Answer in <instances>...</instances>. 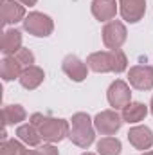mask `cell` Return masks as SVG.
I'll return each instance as SVG.
<instances>
[{
    "label": "cell",
    "instance_id": "1",
    "mask_svg": "<svg viewBox=\"0 0 153 155\" xmlns=\"http://www.w3.org/2000/svg\"><path fill=\"white\" fill-rule=\"evenodd\" d=\"M29 123H33L38 128L41 139L45 143H50V144L63 141L65 137H69V132H70V123L69 121L43 116L40 112H36V114H33L29 117Z\"/></svg>",
    "mask_w": 153,
    "mask_h": 155
},
{
    "label": "cell",
    "instance_id": "2",
    "mask_svg": "<svg viewBox=\"0 0 153 155\" xmlns=\"http://www.w3.org/2000/svg\"><path fill=\"white\" fill-rule=\"evenodd\" d=\"M69 139L76 146L83 148V150H86L94 143V139H96V126H94V119L86 112H76L72 116Z\"/></svg>",
    "mask_w": 153,
    "mask_h": 155
},
{
    "label": "cell",
    "instance_id": "3",
    "mask_svg": "<svg viewBox=\"0 0 153 155\" xmlns=\"http://www.w3.org/2000/svg\"><path fill=\"white\" fill-rule=\"evenodd\" d=\"M22 24H24V31H27L29 35L38 36V38H47L54 31L52 18L45 13H40V11H31Z\"/></svg>",
    "mask_w": 153,
    "mask_h": 155
},
{
    "label": "cell",
    "instance_id": "4",
    "mask_svg": "<svg viewBox=\"0 0 153 155\" xmlns=\"http://www.w3.org/2000/svg\"><path fill=\"white\" fill-rule=\"evenodd\" d=\"M101 35H103V43H105V47L108 51L121 49L124 45L126 38H128L126 25L121 20H110V22H106Z\"/></svg>",
    "mask_w": 153,
    "mask_h": 155
},
{
    "label": "cell",
    "instance_id": "5",
    "mask_svg": "<svg viewBox=\"0 0 153 155\" xmlns=\"http://www.w3.org/2000/svg\"><path fill=\"white\" fill-rule=\"evenodd\" d=\"M122 117L117 114V110L110 108V110H103L99 112L97 116L94 117V126H96V132L101 134V135H115L121 126H122Z\"/></svg>",
    "mask_w": 153,
    "mask_h": 155
},
{
    "label": "cell",
    "instance_id": "6",
    "mask_svg": "<svg viewBox=\"0 0 153 155\" xmlns=\"http://www.w3.org/2000/svg\"><path fill=\"white\" fill-rule=\"evenodd\" d=\"M106 99L114 110H122L128 103H132V90L130 85L122 79H115L106 90Z\"/></svg>",
    "mask_w": 153,
    "mask_h": 155
},
{
    "label": "cell",
    "instance_id": "7",
    "mask_svg": "<svg viewBox=\"0 0 153 155\" xmlns=\"http://www.w3.org/2000/svg\"><path fill=\"white\" fill-rule=\"evenodd\" d=\"M128 81L137 90H151L153 88V67L151 65H135L128 71Z\"/></svg>",
    "mask_w": 153,
    "mask_h": 155
},
{
    "label": "cell",
    "instance_id": "8",
    "mask_svg": "<svg viewBox=\"0 0 153 155\" xmlns=\"http://www.w3.org/2000/svg\"><path fill=\"white\" fill-rule=\"evenodd\" d=\"M86 65H88L90 71L99 72V74L114 72L115 52L114 51H97V52H92L86 58Z\"/></svg>",
    "mask_w": 153,
    "mask_h": 155
},
{
    "label": "cell",
    "instance_id": "9",
    "mask_svg": "<svg viewBox=\"0 0 153 155\" xmlns=\"http://www.w3.org/2000/svg\"><path fill=\"white\" fill-rule=\"evenodd\" d=\"M61 69H63V72L67 76L70 78L72 81H76V83L85 81L86 76H88V71H90L86 61L79 60L76 54H67L63 58V61H61Z\"/></svg>",
    "mask_w": 153,
    "mask_h": 155
},
{
    "label": "cell",
    "instance_id": "10",
    "mask_svg": "<svg viewBox=\"0 0 153 155\" xmlns=\"http://www.w3.org/2000/svg\"><path fill=\"white\" fill-rule=\"evenodd\" d=\"M119 13L124 22L137 24L144 18L146 0H119Z\"/></svg>",
    "mask_w": 153,
    "mask_h": 155
},
{
    "label": "cell",
    "instance_id": "11",
    "mask_svg": "<svg viewBox=\"0 0 153 155\" xmlns=\"http://www.w3.org/2000/svg\"><path fill=\"white\" fill-rule=\"evenodd\" d=\"M128 141L135 150H150L153 146V132L146 124H135L128 132Z\"/></svg>",
    "mask_w": 153,
    "mask_h": 155
},
{
    "label": "cell",
    "instance_id": "12",
    "mask_svg": "<svg viewBox=\"0 0 153 155\" xmlns=\"http://www.w3.org/2000/svg\"><path fill=\"white\" fill-rule=\"evenodd\" d=\"M27 16L25 5L18 0H4L2 2V22L4 25H15L18 22H24Z\"/></svg>",
    "mask_w": 153,
    "mask_h": 155
},
{
    "label": "cell",
    "instance_id": "13",
    "mask_svg": "<svg viewBox=\"0 0 153 155\" xmlns=\"http://www.w3.org/2000/svg\"><path fill=\"white\" fill-rule=\"evenodd\" d=\"M115 0H92V15L99 22H110L114 20L119 7Z\"/></svg>",
    "mask_w": 153,
    "mask_h": 155
},
{
    "label": "cell",
    "instance_id": "14",
    "mask_svg": "<svg viewBox=\"0 0 153 155\" xmlns=\"http://www.w3.org/2000/svg\"><path fill=\"white\" fill-rule=\"evenodd\" d=\"M43 79H45V72H43V69L38 67V65H31V67L24 69L22 76L18 78L20 85H22L25 90H34V88H38L40 85L43 83Z\"/></svg>",
    "mask_w": 153,
    "mask_h": 155
},
{
    "label": "cell",
    "instance_id": "15",
    "mask_svg": "<svg viewBox=\"0 0 153 155\" xmlns=\"http://www.w3.org/2000/svg\"><path fill=\"white\" fill-rule=\"evenodd\" d=\"M146 116H148V107H146L144 103H141V101H132V103H128V105L122 108V112H121L122 121L128 123V124H137V123L144 121Z\"/></svg>",
    "mask_w": 153,
    "mask_h": 155
},
{
    "label": "cell",
    "instance_id": "16",
    "mask_svg": "<svg viewBox=\"0 0 153 155\" xmlns=\"http://www.w3.org/2000/svg\"><path fill=\"white\" fill-rule=\"evenodd\" d=\"M22 49V33L18 29H5L2 35V52L4 56H15Z\"/></svg>",
    "mask_w": 153,
    "mask_h": 155
},
{
    "label": "cell",
    "instance_id": "17",
    "mask_svg": "<svg viewBox=\"0 0 153 155\" xmlns=\"http://www.w3.org/2000/svg\"><path fill=\"white\" fill-rule=\"evenodd\" d=\"M16 137H18L25 146H31V148L40 146V143L43 141L41 135H40V132H38V128H36L33 123H24V124H20V126L16 128Z\"/></svg>",
    "mask_w": 153,
    "mask_h": 155
},
{
    "label": "cell",
    "instance_id": "18",
    "mask_svg": "<svg viewBox=\"0 0 153 155\" xmlns=\"http://www.w3.org/2000/svg\"><path fill=\"white\" fill-rule=\"evenodd\" d=\"M24 72V67L18 63V60L15 56H4L2 63H0V76L4 81H13L18 79Z\"/></svg>",
    "mask_w": 153,
    "mask_h": 155
},
{
    "label": "cell",
    "instance_id": "19",
    "mask_svg": "<svg viewBox=\"0 0 153 155\" xmlns=\"http://www.w3.org/2000/svg\"><path fill=\"white\" fill-rule=\"evenodd\" d=\"M2 117H4L5 126H13V124H20L22 121H25L27 112L22 105H5L2 108Z\"/></svg>",
    "mask_w": 153,
    "mask_h": 155
},
{
    "label": "cell",
    "instance_id": "20",
    "mask_svg": "<svg viewBox=\"0 0 153 155\" xmlns=\"http://www.w3.org/2000/svg\"><path fill=\"white\" fill-rule=\"evenodd\" d=\"M96 148H97V155H121L122 152L121 141L112 135H105L103 139H99Z\"/></svg>",
    "mask_w": 153,
    "mask_h": 155
},
{
    "label": "cell",
    "instance_id": "21",
    "mask_svg": "<svg viewBox=\"0 0 153 155\" xmlns=\"http://www.w3.org/2000/svg\"><path fill=\"white\" fill-rule=\"evenodd\" d=\"M25 144L20 139H2L0 143V155H24Z\"/></svg>",
    "mask_w": 153,
    "mask_h": 155
},
{
    "label": "cell",
    "instance_id": "22",
    "mask_svg": "<svg viewBox=\"0 0 153 155\" xmlns=\"http://www.w3.org/2000/svg\"><path fill=\"white\" fill-rule=\"evenodd\" d=\"M15 58L18 60V63H20L24 69H27V67L34 65V54H33L27 47H22V49L15 54Z\"/></svg>",
    "mask_w": 153,
    "mask_h": 155
},
{
    "label": "cell",
    "instance_id": "23",
    "mask_svg": "<svg viewBox=\"0 0 153 155\" xmlns=\"http://www.w3.org/2000/svg\"><path fill=\"white\" fill-rule=\"evenodd\" d=\"M24 155H60V152H58V148H56L54 144L47 143V144L40 146L36 150H25Z\"/></svg>",
    "mask_w": 153,
    "mask_h": 155
},
{
    "label": "cell",
    "instance_id": "24",
    "mask_svg": "<svg viewBox=\"0 0 153 155\" xmlns=\"http://www.w3.org/2000/svg\"><path fill=\"white\" fill-rule=\"evenodd\" d=\"M20 4H24V5H29V7H33V5H36V2L38 0H18Z\"/></svg>",
    "mask_w": 153,
    "mask_h": 155
},
{
    "label": "cell",
    "instance_id": "25",
    "mask_svg": "<svg viewBox=\"0 0 153 155\" xmlns=\"http://www.w3.org/2000/svg\"><path fill=\"white\" fill-rule=\"evenodd\" d=\"M150 110H151V116H153V97H151V103H150Z\"/></svg>",
    "mask_w": 153,
    "mask_h": 155
},
{
    "label": "cell",
    "instance_id": "26",
    "mask_svg": "<svg viewBox=\"0 0 153 155\" xmlns=\"http://www.w3.org/2000/svg\"><path fill=\"white\" fill-rule=\"evenodd\" d=\"M142 155H153V150H150V152H144Z\"/></svg>",
    "mask_w": 153,
    "mask_h": 155
},
{
    "label": "cell",
    "instance_id": "27",
    "mask_svg": "<svg viewBox=\"0 0 153 155\" xmlns=\"http://www.w3.org/2000/svg\"><path fill=\"white\" fill-rule=\"evenodd\" d=\"M81 155H96V153H90V152H85V153H81Z\"/></svg>",
    "mask_w": 153,
    "mask_h": 155
}]
</instances>
